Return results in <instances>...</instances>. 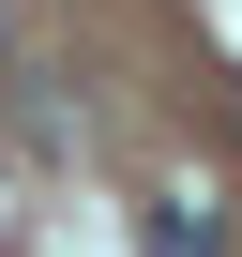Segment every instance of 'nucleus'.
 <instances>
[{
    "label": "nucleus",
    "instance_id": "obj_1",
    "mask_svg": "<svg viewBox=\"0 0 242 257\" xmlns=\"http://www.w3.org/2000/svg\"><path fill=\"white\" fill-rule=\"evenodd\" d=\"M137 257H227V212L212 197H152L137 212Z\"/></svg>",
    "mask_w": 242,
    "mask_h": 257
},
{
    "label": "nucleus",
    "instance_id": "obj_2",
    "mask_svg": "<svg viewBox=\"0 0 242 257\" xmlns=\"http://www.w3.org/2000/svg\"><path fill=\"white\" fill-rule=\"evenodd\" d=\"M0 46H16V0H0Z\"/></svg>",
    "mask_w": 242,
    "mask_h": 257
},
{
    "label": "nucleus",
    "instance_id": "obj_3",
    "mask_svg": "<svg viewBox=\"0 0 242 257\" xmlns=\"http://www.w3.org/2000/svg\"><path fill=\"white\" fill-rule=\"evenodd\" d=\"M227 137H242V91H227Z\"/></svg>",
    "mask_w": 242,
    "mask_h": 257
}]
</instances>
